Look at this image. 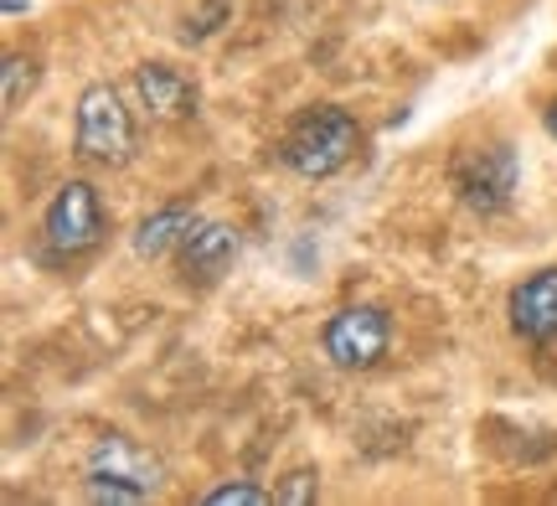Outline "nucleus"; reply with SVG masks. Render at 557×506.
<instances>
[{
  "mask_svg": "<svg viewBox=\"0 0 557 506\" xmlns=\"http://www.w3.org/2000/svg\"><path fill=\"white\" fill-rule=\"evenodd\" d=\"M357 150H361L357 114L341 109V103H315V109H305V114L284 129L278 161L289 165L299 182H325V176L346 171Z\"/></svg>",
  "mask_w": 557,
  "mask_h": 506,
  "instance_id": "obj_1",
  "label": "nucleus"
},
{
  "mask_svg": "<svg viewBox=\"0 0 557 506\" xmlns=\"http://www.w3.org/2000/svg\"><path fill=\"white\" fill-rule=\"evenodd\" d=\"M449 186H455V197L470 212L496 218V212L511 207V197H517V186H521L517 150L506 140L465 145V150H455V161H449Z\"/></svg>",
  "mask_w": 557,
  "mask_h": 506,
  "instance_id": "obj_2",
  "label": "nucleus"
},
{
  "mask_svg": "<svg viewBox=\"0 0 557 506\" xmlns=\"http://www.w3.org/2000/svg\"><path fill=\"white\" fill-rule=\"evenodd\" d=\"M73 150H78V161H88V165H124L135 156V114L124 109L114 83H88L78 94Z\"/></svg>",
  "mask_w": 557,
  "mask_h": 506,
  "instance_id": "obj_3",
  "label": "nucleus"
},
{
  "mask_svg": "<svg viewBox=\"0 0 557 506\" xmlns=\"http://www.w3.org/2000/svg\"><path fill=\"white\" fill-rule=\"evenodd\" d=\"M109 233V212H103V197L94 182H62L58 197L41 212V238L52 248V259H83L94 254Z\"/></svg>",
  "mask_w": 557,
  "mask_h": 506,
  "instance_id": "obj_4",
  "label": "nucleus"
},
{
  "mask_svg": "<svg viewBox=\"0 0 557 506\" xmlns=\"http://www.w3.org/2000/svg\"><path fill=\"white\" fill-rule=\"evenodd\" d=\"M320 346H325L331 367H341V372H367V367H377L382 357H387V346H393V316H387L382 305H346V310H336V316L325 321Z\"/></svg>",
  "mask_w": 557,
  "mask_h": 506,
  "instance_id": "obj_5",
  "label": "nucleus"
},
{
  "mask_svg": "<svg viewBox=\"0 0 557 506\" xmlns=\"http://www.w3.org/2000/svg\"><path fill=\"white\" fill-rule=\"evenodd\" d=\"M238 259V227L227 223H191L176 244V269L186 284H218Z\"/></svg>",
  "mask_w": 557,
  "mask_h": 506,
  "instance_id": "obj_6",
  "label": "nucleus"
},
{
  "mask_svg": "<svg viewBox=\"0 0 557 506\" xmlns=\"http://www.w3.org/2000/svg\"><path fill=\"white\" fill-rule=\"evenodd\" d=\"M506 316H511V331L521 342H557V269H537L532 280H521L506 300Z\"/></svg>",
  "mask_w": 557,
  "mask_h": 506,
  "instance_id": "obj_7",
  "label": "nucleus"
},
{
  "mask_svg": "<svg viewBox=\"0 0 557 506\" xmlns=\"http://www.w3.org/2000/svg\"><path fill=\"white\" fill-rule=\"evenodd\" d=\"M135 94L156 120H191L197 114V83L171 62H139L135 67Z\"/></svg>",
  "mask_w": 557,
  "mask_h": 506,
  "instance_id": "obj_8",
  "label": "nucleus"
},
{
  "mask_svg": "<svg viewBox=\"0 0 557 506\" xmlns=\"http://www.w3.org/2000/svg\"><path fill=\"white\" fill-rule=\"evenodd\" d=\"M88 470H99V476H124V481H135V486H145V491L165 486V466H160L145 445H135L129 434H103L99 445L88 449Z\"/></svg>",
  "mask_w": 557,
  "mask_h": 506,
  "instance_id": "obj_9",
  "label": "nucleus"
},
{
  "mask_svg": "<svg viewBox=\"0 0 557 506\" xmlns=\"http://www.w3.org/2000/svg\"><path fill=\"white\" fill-rule=\"evenodd\" d=\"M191 223H197V212H191L186 202L156 207V212L135 227V254L139 259H165V254H176V244L186 238V227Z\"/></svg>",
  "mask_w": 557,
  "mask_h": 506,
  "instance_id": "obj_10",
  "label": "nucleus"
},
{
  "mask_svg": "<svg viewBox=\"0 0 557 506\" xmlns=\"http://www.w3.org/2000/svg\"><path fill=\"white\" fill-rule=\"evenodd\" d=\"M37 88V58L32 52H5V67H0V99H5V114H16L21 103L32 99Z\"/></svg>",
  "mask_w": 557,
  "mask_h": 506,
  "instance_id": "obj_11",
  "label": "nucleus"
},
{
  "mask_svg": "<svg viewBox=\"0 0 557 506\" xmlns=\"http://www.w3.org/2000/svg\"><path fill=\"white\" fill-rule=\"evenodd\" d=\"M83 496H88V502H99V506H139V502H150L156 491L135 486V481H124V476H99V470H88Z\"/></svg>",
  "mask_w": 557,
  "mask_h": 506,
  "instance_id": "obj_12",
  "label": "nucleus"
},
{
  "mask_svg": "<svg viewBox=\"0 0 557 506\" xmlns=\"http://www.w3.org/2000/svg\"><path fill=\"white\" fill-rule=\"evenodd\" d=\"M263 502H274V491L253 486V481H227V486L207 491V506H263Z\"/></svg>",
  "mask_w": 557,
  "mask_h": 506,
  "instance_id": "obj_13",
  "label": "nucleus"
},
{
  "mask_svg": "<svg viewBox=\"0 0 557 506\" xmlns=\"http://www.w3.org/2000/svg\"><path fill=\"white\" fill-rule=\"evenodd\" d=\"M320 496V476L315 470H295V476H284V486H274V502L284 506H305Z\"/></svg>",
  "mask_w": 557,
  "mask_h": 506,
  "instance_id": "obj_14",
  "label": "nucleus"
},
{
  "mask_svg": "<svg viewBox=\"0 0 557 506\" xmlns=\"http://www.w3.org/2000/svg\"><path fill=\"white\" fill-rule=\"evenodd\" d=\"M222 21H227V0H207V11H201L197 21H186V32H181V37H186V41H201V37H212Z\"/></svg>",
  "mask_w": 557,
  "mask_h": 506,
  "instance_id": "obj_15",
  "label": "nucleus"
},
{
  "mask_svg": "<svg viewBox=\"0 0 557 506\" xmlns=\"http://www.w3.org/2000/svg\"><path fill=\"white\" fill-rule=\"evenodd\" d=\"M542 124H547V135H553V140H557V99L547 103V114H542Z\"/></svg>",
  "mask_w": 557,
  "mask_h": 506,
  "instance_id": "obj_16",
  "label": "nucleus"
}]
</instances>
